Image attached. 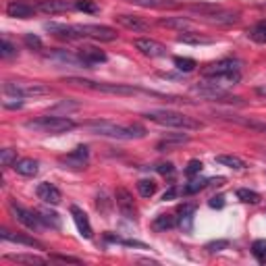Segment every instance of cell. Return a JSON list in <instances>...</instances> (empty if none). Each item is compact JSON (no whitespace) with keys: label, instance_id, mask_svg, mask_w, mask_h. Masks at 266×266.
<instances>
[{"label":"cell","instance_id":"obj_1","mask_svg":"<svg viewBox=\"0 0 266 266\" xmlns=\"http://www.w3.org/2000/svg\"><path fill=\"white\" fill-rule=\"evenodd\" d=\"M83 129H87L94 135H102V137H112V139H135V137H144L146 129L133 123V125H117L112 121H87L83 123Z\"/></svg>","mask_w":266,"mask_h":266},{"label":"cell","instance_id":"obj_2","mask_svg":"<svg viewBox=\"0 0 266 266\" xmlns=\"http://www.w3.org/2000/svg\"><path fill=\"white\" fill-rule=\"evenodd\" d=\"M144 119L156 123V125H162V127H173V129H183V131H196L202 129L204 123L196 121L187 117L183 112H177V110H148L144 112Z\"/></svg>","mask_w":266,"mask_h":266},{"label":"cell","instance_id":"obj_3","mask_svg":"<svg viewBox=\"0 0 266 266\" xmlns=\"http://www.w3.org/2000/svg\"><path fill=\"white\" fill-rule=\"evenodd\" d=\"M25 127L33 129V131H40V133H46V135H60V133H67L71 129H75L77 123L67 119V117H40V119L27 121Z\"/></svg>","mask_w":266,"mask_h":266},{"label":"cell","instance_id":"obj_4","mask_svg":"<svg viewBox=\"0 0 266 266\" xmlns=\"http://www.w3.org/2000/svg\"><path fill=\"white\" fill-rule=\"evenodd\" d=\"M67 83H73L79 87L92 92H100V94H114V96H133L141 90L131 85H123V83H104V81H92V79H81V77H67Z\"/></svg>","mask_w":266,"mask_h":266},{"label":"cell","instance_id":"obj_5","mask_svg":"<svg viewBox=\"0 0 266 266\" xmlns=\"http://www.w3.org/2000/svg\"><path fill=\"white\" fill-rule=\"evenodd\" d=\"M191 94L193 96H200V98H204V100H210V102H239V104H241V98H235V96L229 94L225 87L214 85V83L193 85L191 87Z\"/></svg>","mask_w":266,"mask_h":266},{"label":"cell","instance_id":"obj_6","mask_svg":"<svg viewBox=\"0 0 266 266\" xmlns=\"http://www.w3.org/2000/svg\"><path fill=\"white\" fill-rule=\"evenodd\" d=\"M77 38H92L98 42H114L117 40V31L108 25H96V23H85V25H75Z\"/></svg>","mask_w":266,"mask_h":266},{"label":"cell","instance_id":"obj_7","mask_svg":"<svg viewBox=\"0 0 266 266\" xmlns=\"http://www.w3.org/2000/svg\"><path fill=\"white\" fill-rule=\"evenodd\" d=\"M4 94H13L19 98H35V96H46L52 92V87L44 85V83H15V81H6L2 85Z\"/></svg>","mask_w":266,"mask_h":266},{"label":"cell","instance_id":"obj_8","mask_svg":"<svg viewBox=\"0 0 266 266\" xmlns=\"http://www.w3.org/2000/svg\"><path fill=\"white\" fill-rule=\"evenodd\" d=\"M241 71V63L235 58H223V60H216V63H210L206 67H202V77L212 79V77H220V75H229V73H237Z\"/></svg>","mask_w":266,"mask_h":266},{"label":"cell","instance_id":"obj_9","mask_svg":"<svg viewBox=\"0 0 266 266\" xmlns=\"http://www.w3.org/2000/svg\"><path fill=\"white\" fill-rule=\"evenodd\" d=\"M40 2L42 0H11L6 4V15L15 19H31L40 11Z\"/></svg>","mask_w":266,"mask_h":266},{"label":"cell","instance_id":"obj_10","mask_svg":"<svg viewBox=\"0 0 266 266\" xmlns=\"http://www.w3.org/2000/svg\"><path fill=\"white\" fill-rule=\"evenodd\" d=\"M8 208H11V212L15 214V218L19 220V223H21L23 227L31 229V231H38V229L42 227V220H40V216H38V212L23 208L21 204H17L15 200L8 202Z\"/></svg>","mask_w":266,"mask_h":266},{"label":"cell","instance_id":"obj_11","mask_svg":"<svg viewBox=\"0 0 266 266\" xmlns=\"http://www.w3.org/2000/svg\"><path fill=\"white\" fill-rule=\"evenodd\" d=\"M114 200H117V208L123 216L129 218V220L137 218V206H135V202H133V196L125 187H117V191H114Z\"/></svg>","mask_w":266,"mask_h":266},{"label":"cell","instance_id":"obj_12","mask_svg":"<svg viewBox=\"0 0 266 266\" xmlns=\"http://www.w3.org/2000/svg\"><path fill=\"white\" fill-rule=\"evenodd\" d=\"M87 158H90V152H87V148H85V146H77L73 152L60 156L58 162L63 164L65 168H75V171H79V168H85Z\"/></svg>","mask_w":266,"mask_h":266},{"label":"cell","instance_id":"obj_13","mask_svg":"<svg viewBox=\"0 0 266 266\" xmlns=\"http://www.w3.org/2000/svg\"><path fill=\"white\" fill-rule=\"evenodd\" d=\"M135 46L144 56H150V58H158V56H164L166 54V46L156 40H150V38H137L133 42Z\"/></svg>","mask_w":266,"mask_h":266},{"label":"cell","instance_id":"obj_14","mask_svg":"<svg viewBox=\"0 0 266 266\" xmlns=\"http://www.w3.org/2000/svg\"><path fill=\"white\" fill-rule=\"evenodd\" d=\"M69 11H77V2H73V0H42L40 2V13L46 15H58Z\"/></svg>","mask_w":266,"mask_h":266},{"label":"cell","instance_id":"obj_15","mask_svg":"<svg viewBox=\"0 0 266 266\" xmlns=\"http://www.w3.org/2000/svg\"><path fill=\"white\" fill-rule=\"evenodd\" d=\"M114 21H117L121 27L131 29V31H150V27H152V23L141 19V17H137V15H117Z\"/></svg>","mask_w":266,"mask_h":266},{"label":"cell","instance_id":"obj_16","mask_svg":"<svg viewBox=\"0 0 266 266\" xmlns=\"http://www.w3.org/2000/svg\"><path fill=\"white\" fill-rule=\"evenodd\" d=\"M35 193H38V198L42 202L50 204V206H56V204H60V200H63V193H60V189L56 187V185L48 183V181L40 183L38 187H35Z\"/></svg>","mask_w":266,"mask_h":266},{"label":"cell","instance_id":"obj_17","mask_svg":"<svg viewBox=\"0 0 266 266\" xmlns=\"http://www.w3.org/2000/svg\"><path fill=\"white\" fill-rule=\"evenodd\" d=\"M79 58L85 63L87 69H94V65H100V63H106V52L96 48V46H83L77 50Z\"/></svg>","mask_w":266,"mask_h":266},{"label":"cell","instance_id":"obj_18","mask_svg":"<svg viewBox=\"0 0 266 266\" xmlns=\"http://www.w3.org/2000/svg\"><path fill=\"white\" fill-rule=\"evenodd\" d=\"M0 237L4 239V241H13V243H23L27 247H38V250H46V245L42 241L33 237H27V235H19V233H11L8 229H0Z\"/></svg>","mask_w":266,"mask_h":266},{"label":"cell","instance_id":"obj_19","mask_svg":"<svg viewBox=\"0 0 266 266\" xmlns=\"http://www.w3.org/2000/svg\"><path fill=\"white\" fill-rule=\"evenodd\" d=\"M189 141H191L189 135H183V133H171V135H166L164 139L158 141L156 150H158V152H168V150L181 148L183 144H189Z\"/></svg>","mask_w":266,"mask_h":266},{"label":"cell","instance_id":"obj_20","mask_svg":"<svg viewBox=\"0 0 266 266\" xmlns=\"http://www.w3.org/2000/svg\"><path fill=\"white\" fill-rule=\"evenodd\" d=\"M71 214H73V220H75V227H77V231L81 233L85 239H92L94 231H92V225H90V220H87V214L81 210V208H77V206H71Z\"/></svg>","mask_w":266,"mask_h":266},{"label":"cell","instance_id":"obj_21","mask_svg":"<svg viewBox=\"0 0 266 266\" xmlns=\"http://www.w3.org/2000/svg\"><path fill=\"white\" fill-rule=\"evenodd\" d=\"M44 27H46V31L54 33L56 38H63V40H77L75 25H67V23H46Z\"/></svg>","mask_w":266,"mask_h":266},{"label":"cell","instance_id":"obj_22","mask_svg":"<svg viewBox=\"0 0 266 266\" xmlns=\"http://www.w3.org/2000/svg\"><path fill=\"white\" fill-rule=\"evenodd\" d=\"M208 23H214V25H231V23H237L239 21V13H233V11H225V8H220V11L212 13L208 17H204Z\"/></svg>","mask_w":266,"mask_h":266},{"label":"cell","instance_id":"obj_23","mask_svg":"<svg viewBox=\"0 0 266 266\" xmlns=\"http://www.w3.org/2000/svg\"><path fill=\"white\" fill-rule=\"evenodd\" d=\"M193 212H196V206H193V204H183V206H179V220H177V223H179V227L183 229V231H191L193 229Z\"/></svg>","mask_w":266,"mask_h":266},{"label":"cell","instance_id":"obj_24","mask_svg":"<svg viewBox=\"0 0 266 266\" xmlns=\"http://www.w3.org/2000/svg\"><path fill=\"white\" fill-rule=\"evenodd\" d=\"M38 160H33V158H19L15 164H13V168L19 175H23V177H33V175H38Z\"/></svg>","mask_w":266,"mask_h":266},{"label":"cell","instance_id":"obj_25","mask_svg":"<svg viewBox=\"0 0 266 266\" xmlns=\"http://www.w3.org/2000/svg\"><path fill=\"white\" fill-rule=\"evenodd\" d=\"M158 25L166 29H177V31H185L187 27H191V21L185 19V17H164V19H158Z\"/></svg>","mask_w":266,"mask_h":266},{"label":"cell","instance_id":"obj_26","mask_svg":"<svg viewBox=\"0 0 266 266\" xmlns=\"http://www.w3.org/2000/svg\"><path fill=\"white\" fill-rule=\"evenodd\" d=\"M177 42L191 44V46H200V44H212L214 40L206 38V35H202V33H198V31H181L179 35H177Z\"/></svg>","mask_w":266,"mask_h":266},{"label":"cell","instance_id":"obj_27","mask_svg":"<svg viewBox=\"0 0 266 266\" xmlns=\"http://www.w3.org/2000/svg\"><path fill=\"white\" fill-rule=\"evenodd\" d=\"M225 119H227V121H233V123H237V125H241V127H247V129H254V131H262V133H266V123H262V121L245 119V117H235V114H227Z\"/></svg>","mask_w":266,"mask_h":266},{"label":"cell","instance_id":"obj_28","mask_svg":"<svg viewBox=\"0 0 266 266\" xmlns=\"http://www.w3.org/2000/svg\"><path fill=\"white\" fill-rule=\"evenodd\" d=\"M127 2L141 8H177V2L173 0H127Z\"/></svg>","mask_w":266,"mask_h":266},{"label":"cell","instance_id":"obj_29","mask_svg":"<svg viewBox=\"0 0 266 266\" xmlns=\"http://www.w3.org/2000/svg\"><path fill=\"white\" fill-rule=\"evenodd\" d=\"M6 260H11V262H17V264H38V266H42V264H46V260L44 258H40V256H33V254H6L4 256Z\"/></svg>","mask_w":266,"mask_h":266},{"label":"cell","instance_id":"obj_30","mask_svg":"<svg viewBox=\"0 0 266 266\" xmlns=\"http://www.w3.org/2000/svg\"><path fill=\"white\" fill-rule=\"evenodd\" d=\"M177 225V218L173 214H158L154 220H152V229L158 233L162 231H168V229H173Z\"/></svg>","mask_w":266,"mask_h":266},{"label":"cell","instance_id":"obj_31","mask_svg":"<svg viewBox=\"0 0 266 266\" xmlns=\"http://www.w3.org/2000/svg\"><path fill=\"white\" fill-rule=\"evenodd\" d=\"M214 160H216L218 164H223V166L235 168V171H241V168H245V162H243L239 156H233V154H218Z\"/></svg>","mask_w":266,"mask_h":266},{"label":"cell","instance_id":"obj_32","mask_svg":"<svg viewBox=\"0 0 266 266\" xmlns=\"http://www.w3.org/2000/svg\"><path fill=\"white\" fill-rule=\"evenodd\" d=\"M38 216L42 220V225H46L50 229H60V216L56 214V212H52L48 208H42V210H38Z\"/></svg>","mask_w":266,"mask_h":266},{"label":"cell","instance_id":"obj_33","mask_svg":"<svg viewBox=\"0 0 266 266\" xmlns=\"http://www.w3.org/2000/svg\"><path fill=\"white\" fill-rule=\"evenodd\" d=\"M247 38L256 44H266V21H260L247 29Z\"/></svg>","mask_w":266,"mask_h":266},{"label":"cell","instance_id":"obj_34","mask_svg":"<svg viewBox=\"0 0 266 266\" xmlns=\"http://www.w3.org/2000/svg\"><path fill=\"white\" fill-rule=\"evenodd\" d=\"M220 8H223V6H218V4H189L187 11H189V13H198L200 17H208V15H212V13L220 11Z\"/></svg>","mask_w":266,"mask_h":266},{"label":"cell","instance_id":"obj_35","mask_svg":"<svg viewBox=\"0 0 266 266\" xmlns=\"http://www.w3.org/2000/svg\"><path fill=\"white\" fill-rule=\"evenodd\" d=\"M252 254L258 264H266V239H256L252 243Z\"/></svg>","mask_w":266,"mask_h":266},{"label":"cell","instance_id":"obj_36","mask_svg":"<svg viewBox=\"0 0 266 266\" xmlns=\"http://www.w3.org/2000/svg\"><path fill=\"white\" fill-rule=\"evenodd\" d=\"M137 191L141 198H152L156 193V183L152 179H141L137 181Z\"/></svg>","mask_w":266,"mask_h":266},{"label":"cell","instance_id":"obj_37","mask_svg":"<svg viewBox=\"0 0 266 266\" xmlns=\"http://www.w3.org/2000/svg\"><path fill=\"white\" fill-rule=\"evenodd\" d=\"M175 67L179 69V71H183V73H191L193 69H196L198 65H196V60L193 58H187V56H175Z\"/></svg>","mask_w":266,"mask_h":266},{"label":"cell","instance_id":"obj_38","mask_svg":"<svg viewBox=\"0 0 266 266\" xmlns=\"http://www.w3.org/2000/svg\"><path fill=\"white\" fill-rule=\"evenodd\" d=\"M237 198L245 204H260V193H256L252 189H245V187L237 189Z\"/></svg>","mask_w":266,"mask_h":266},{"label":"cell","instance_id":"obj_39","mask_svg":"<svg viewBox=\"0 0 266 266\" xmlns=\"http://www.w3.org/2000/svg\"><path fill=\"white\" fill-rule=\"evenodd\" d=\"M206 185H208V179H193V177H191V181L185 185L183 191L187 193V196H193V193H198L200 189L206 187Z\"/></svg>","mask_w":266,"mask_h":266},{"label":"cell","instance_id":"obj_40","mask_svg":"<svg viewBox=\"0 0 266 266\" xmlns=\"http://www.w3.org/2000/svg\"><path fill=\"white\" fill-rule=\"evenodd\" d=\"M0 162H2V166H13L17 162V150L11 148L0 150Z\"/></svg>","mask_w":266,"mask_h":266},{"label":"cell","instance_id":"obj_41","mask_svg":"<svg viewBox=\"0 0 266 266\" xmlns=\"http://www.w3.org/2000/svg\"><path fill=\"white\" fill-rule=\"evenodd\" d=\"M17 54V46H13L11 42H8L6 38H2V42H0V56L2 58H11Z\"/></svg>","mask_w":266,"mask_h":266},{"label":"cell","instance_id":"obj_42","mask_svg":"<svg viewBox=\"0 0 266 266\" xmlns=\"http://www.w3.org/2000/svg\"><path fill=\"white\" fill-rule=\"evenodd\" d=\"M77 11H83V13H98L100 8L94 0H77Z\"/></svg>","mask_w":266,"mask_h":266},{"label":"cell","instance_id":"obj_43","mask_svg":"<svg viewBox=\"0 0 266 266\" xmlns=\"http://www.w3.org/2000/svg\"><path fill=\"white\" fill-rule=\"evenodd\" d=\"M202 168H204L202 160H189L187 166H185V175H187V177H196V175L202 173Z\"/></svg>","mask_w":266,"mask_h":266},{"label":"cell","instance_id":"obj_44","mask_svg":"<svg viewBox=\"0 0 266 266\" xmlns=\"http://www.w3.org/2000/svg\"><path fill=\"white\" fill-rule=\"evenodd\" d=\"M227 247H229V241H227V239H218V241H210V243H206V250L212 252V254H214V252H223V250H227Z\"/></svg>","mask_w":266,"mask_h":266},{"label":"cell","instance_id":"obj_45","mask_svg":"<svg viewBox=\"0 0 266 266\" xmlns=\"http://www.w3.org/2000/svg\"><path fill=\"white\" fill-rule=\"evenodd\" d=\"M25 44H27L31 50H42V48H44L42 40L38 38V35H33V33H27V35H25Z\"/></svg>","mask_w":266,"mask_h":266},{"label":"cell","instance_id":"obj_46","mask_svg":"<svg viewBox=\"0 0 266 266\" xmlns=\"http://www.w3.org/2000/svg\"><path fill=\"white\" fill-rule=\"evenodd\" d=\"M50 260L69 262V264H81V260H79V258H73V256H63V254H54V256H50Z\"/></svg>","mask_w":266,"mask_h":266},{"label":"cell","instance_id":"obj_47","mask_svg":"<svg viewBox=\"0 0 266 266\" xmlns=\"http://www.w3.org/2000/svg\"><path fill=\"white\" fill-rule=\"evenodd\" d=\"M156 171L166 177V175H173L175 173V166H173V162H160V164L156 166Z\"/></svg>","mask_w":266,"mask_h":266},{"label":"cell","instance_id":"obj_48","mask_svg":"<svg viewBox=\"0 0 266 266\" xmlns=\"http://www.w3.org/2000/svg\"><path fill=\"white\" fill-rule=\"evenodd\" d=\"M210 208H216V210H220V208H223L225 206V198L223 196H214V198H210Z\"/></svg>","mask_w":266,"mask_h":266},{"label":"cell","instance_id":"obj_49","mask_svg":"<svg viewBox=\"0 0 266 266\" xmlns=\"http://www.w3.org/2000/svg\"><path fill=\"white\" fill-rule=\"evenodd\" d=\"M177 193H179V189H177L175 185H173V187H168V189L162 193V200H164V202H171V200L177 198Z\"/></svg>","mask_w":266,"mask_h":266},{"label":"cell","instance_id":"obj_50","mask_svg":"<svg viewBox=\"0 0 266 266\" xmlns=\"http://www.w3.org/2000/svg\"><path fill=\"white\" fill-rule=\"evenodd\" d=\"M256 92H258V96H264V98H266V87H258Z\"/></svg>","mask_w":266,"mask_h":266}]
</instances>
